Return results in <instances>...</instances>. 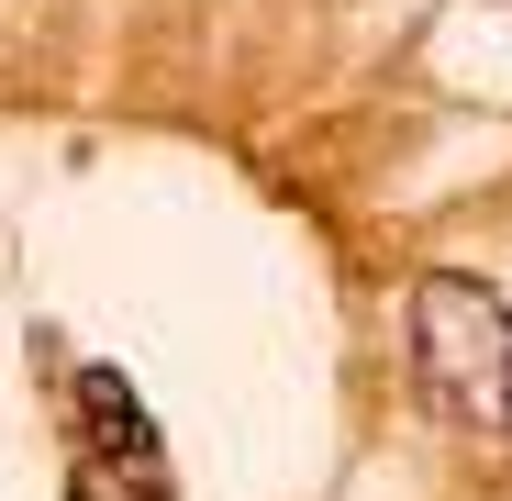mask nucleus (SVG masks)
<instances>
[{
    "mask_svg": "<svg viewBox=\"0 0 512 501\" xmlns=\"http://www.w3.org/2000/svg\"><path fill=\"white\" fill-rule=\"evenodd\" d=\"M78 401V457H67V501H167V457H156V424L123 368H78L67 379Z\"/></svg>",
    "mask_w": 512,
    "mask_h": 501,
    "instance_id": "obj_2",
    "label": "nucleus"
},
{
    "mask_svg": "<svg viewBox=\"0 0 512 501\" xmlns=\"http://www.w3.org/2000/svg\"><path fill=\"white\" fill-rule=\"evenodd\" d=\"M412 390L468 435H512V301L468 268L412 279Z\"/></svg>",
    "mask_w": 512,
    "mask_h": 501,
    "instance_id": "obj_1",
    "label": "nucleus"
}]
</instances>
